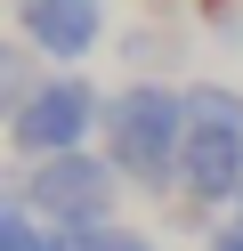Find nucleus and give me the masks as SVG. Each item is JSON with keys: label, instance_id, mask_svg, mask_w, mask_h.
Instances as JSON below:
<instances>
[{"label": "nucleus", "instance_id": "nucleus-6", "mask_svg": "<svg viewBox=\"0 0 243 251\" xmlns=\"http://www.w3.org/2000/svg\"><path fill=\"white\" fill-rule=\"evenodd\" d=\"M187 130H243V98L227 81H194L187 89Z\"/></svg>", "mask_w": 243, "mask_h": 251}, {"label": "nucleus", "instance_id": "nucleus-11", "mask_svg": "<svg viewBox=\"0 0 243 251\" xmlns=\"http://www.w3.org/2000/svg\"><path fill=\"white\" fill-rule=\"evenodd\" d=\"M235 211H243V202H235Z\"/></svg>", "mask_w": 243, "mask_h": 251}, {"label": "nucleus", "instance_id": "nucleus-4", "mask_svg": "<svg viewBox=\"0 0 243 251\" xmlns=\"http://www.w3.org/2000/svg\"><path fill=\"white\" fill-rule=\"evenodd\" d=\"M16 25H25V49L73 65V57H89L97 33H106V0H16Z\"/></svg>", "mask_w": 243, "mask_h": 251}, {"label": "nucleus", "instance_id": "nucleus-8", "mask_svg": "<svg viewBox=\"0 0 243 251\" xmlns=\"http://www.w3.org/2000/svg\"><path fill=\"white\" fill-rule=\"evenodd\" d=\"M122 57H138V65H162V57H170V41H162V33H130V41H122Z\"/></svg>", "mask_w": 243, "mask_h": 251}, {"label": "nucleus", "instance_id": "nucleus-10", "mask_svg": "<svg viewBox=\"0 0 243 251\" xmlns=\"http://www.w3.org/2000/svg\"><path fill=\"white\" fill-rule=\"evenodd\" d=\"M122 251H154V243H138V235H130V243H122Z\"/></svg>", "mask_w": 243, "mask_h": 251}, {"label": "nucleus", "instance_id": "nucleus-2", "mask_svg": "<svg viewBox=\"0 0 243 251\" xmlns=\"http://www.w3.org/2000/svg\"><path fill=\"white\" fill-rule=\"evenodd\" d=\"M113 186H122V170L81 146V154H57V162H32L25 186H16V202L32 219H49V227H81V219L113 211Z\"/></svg>", "mask_w": 243, "mask_h": 251}, {"label": "nucleus", "instance_id": "nucleus-9", "mask_svg": "<svg viewBox=\"0 0 243 251\" xmlns=\"http://www.w3.org/2000/svg\"><path fill=\"white\" fill-rule=\"evenodd\" d=\"M211 251H243V227H219V235H211Z\"/></svg>", "mask_w": 243, "mask_h": 251}, {"label": "nucleus", "instance_id": "nucleus-5", "mask_svg": "<svg viewBox=\"0 0 243 251\" xmlns=\"http://www.w3.org/2000/svg\"><path fill=\"white\" fill-rule=\"evenodd\" d=\"M178 186L187 202H243V130H187V154H178Z\"/></svg>", "mask_w": 243, "mask_h": 251}, {"label": "nucleus", "instance_id": "nucleus-1", "mask_svg": "<svg viewBox=\"0 0 243 251\" xmlns=\"http://www.w3.org/2000/svg\"><path fill=\"white\" fill-rule=\"evenodd\" d=\"M178 154H187V89L130 81L122 98H106V162L138 186H170Z\"/></svg>", "mask_w": 243, "mask_h": 251}, {"label": "nucleus", "instance_id": "nucleus-7", "mask_svg": "<svg viewBox=\"0 0 243 251\" xmlns=\"http://www.w3.org/2000/svg\"><path fill=\"white\" fill-rule=\"evenodd\" d=\"M0 251H49V227L25 211V202H8V211H0Z\"/></svg>", "mask_w": 243, "mask_h": 251}, {"label": "nucleus", "instance_id": "nucleus-3", "mask_svg": "<svg viewBox=\"0 0 243 251\" xmlns=\"http://www.w3.org/2000/svg\"><path fill=\"white\" fill-rule=\"evenodd\" d=\"M89 130H106V98H97L81 73H57V81H41L25 114H8V138H16V154H32V162L81 154V138H89Z\"/></svg>", "mask_w": 243, "mask_h": 251}]
</instances>
